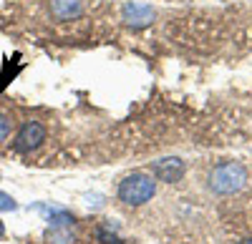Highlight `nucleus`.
Returning <instances> with one entry per match:
<instances>
[{"label": "nucleus", "instance_id": "20e7f679", "mask_svg": "<svg viewBox=\"0 0 252 244\" xmlns=\"http://www.w3.org/2000/svg\"><path fill=\"white\" fill-rule=\"evenodd\" d=\"M184 174H187V164L177 156H166L152 164V176L157 181H164V184H177V181H182Z\"/></svg>", "mask_w": 252, "mask_h": 244}, {"label": "nucleus", "instance_id": "39448f33", "mask_svg": "<svg viewBox=\"0 0 252 244\" xmlns=\"http://www.w3.org/2000/svg\"><path fill=\"white\" fill-rule=\"evenodd\" d=\"M124 20L131 28H144L154 20V10L144 3H129V5H124Z\"/></svg>", "mask_w": 252, "mask_h": 244}, {"label": "nucleus", "instance_id": "423d86ee", "mask_svg": "<svg viewBox=\"0 0 252 244\" xmlns=\"http://www.w3.org/2000/svg\"><path fill=\"white\" fill-rule=\"evenodd\" d=\"M51 13L58 20H71L81 13V3L78 0H53L51 3Z\"/></svg>", "mask_w": 252, "mask_h": 244}, {"label": "nucleus", "instance_id": "9b49d317", "mask_svg": "<svg viewBox=\"0 0 252 244\" xmlns=\"http://www.w3.org/2000/svg\"><path fill=\"white\" fill-rule=\"evenodd\" d=\"M240 244H252V239H245V242H240Z\"/></svg>", "mask_w": 252, "mask_h": 244}, {"label": "nucleus", "instance_id": "6e6552de", "mask_svg": "<svg viewBox=\"0 0 252 244\" xmlns=\"http://www.w3.org/2000/svg\"><path fill=\"white\" fill-rule=\"evenodd\" d=\"M18 204H15V199L5 191H0V212H15Z\"/></svg>", "mask_w": 252, "mask_h": 244}, {"label": "nucleus", "instance_id": "f03ea898", "mask_svg": "<svg viewBox=\"0 0 252 244\" xmlns=\"http://www.w3.org/2000/svg\"><path fill=\"white\" fill-rule=\"evenodd\" d=\"M154 194H157L154 176H146L141 171L124 176L119 181V189H116L119 201H124L126 207H141V204H146V201H152Z\"/></svg>", "mask_w": 252, "mask_h": 244}, {"label": "nucleus", "instance_id": "0eeeda50", "mask_svg": "<svg viewBox=\"0 0 252 244\" xmlns=\"http://www.w3.org/2000/svg\"><path fill=\"white\" fill-rule=\"evenodd\" d=\"M46 242L48 244H73L76 234L71 232V227H51L46 232Z\"/></svg>", "mask_w": 252, "mask_h": 244}, {"label": "nucleus", "instance_id": "9d476101", "mask_svg": "<svg viewBox=\"0 0 252 244\" xmlns=\"http://www.w3.org/2000/svg\"><path fill=\"white\" fill-rule=\"evenodd\" d=\"M3 234H5V224H3V219H0V239H3Z\"/></svg>", "mask_w": 252, "mask_h": 244}, {"label": "nucleus", "instance_id": "7ed1b4c3", "mask_svg": "<svg viewBox=\"0 0 252 244\" xmlns=\"http://www.w3.org/2000/svg\"><path fill=\"white\" fill-rule=\"evenodd\" d=\"M46 141V126L40 121H26L23 126L18 129L15 134V141H13V149L18 154H31L35 151L40 144Z\"/></svg>", "mask_w": 252, "mask_h": 244}, {"label": "nucleus", "instance_id": "f257e3e1", "mask_svg": "<svg viewBox=\"0 0 252 244\" xmlns=\"http://www.w3.org/2000/svg\"><path fill=\"white\" fill-rule=\"evenodd\" d=\"M247 184V169L240 161H222L209 171V189L220 196L237 194Z\"/></svg>", "mask_w": 252, "mask_h": 244}, {"label": "nucleus", "instance_id": "1a4fd4ad", "mask_svg": "<svg viewBox=\"0 0 252 244\" xmlns=\"http://www.w3.org/2000/svg\"><path fill=\"white\" fill-rule=\"evenodd\" d=\"M8 136H10V118L5 113H0V144L8 141Z\"/></svg>", "mask_w": 252, "mask_h": 244}]
</instances>
